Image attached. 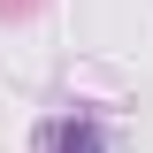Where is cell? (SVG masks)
Masks as SVG:
<instances>
[{"instance_id":"cell-1","label":"cell","mask_w":153,"mask_h":153,"mask_svg":"<svg viewBox=\"0 0 153 153\" xmlns=\"http://www.w3.org/2000/svg\"><path fill=\"white\" fill-rule=\"evenodd\" d=\"M38 146H46V153H100V146H107V130H100L92 107H76V115H61V123H46Z\"/></svg>"}]
</instances>
